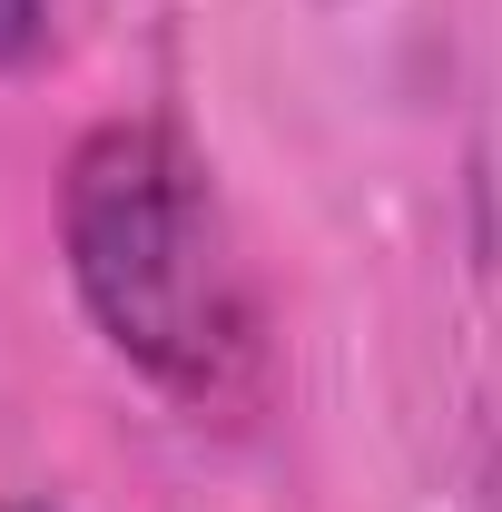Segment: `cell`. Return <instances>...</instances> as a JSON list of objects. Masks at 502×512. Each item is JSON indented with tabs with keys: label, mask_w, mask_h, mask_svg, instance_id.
Masks as SVG:
<instances>
[{
	"label": "cell",
	"mask_w": 502,
	"mask_h": 512,
	"mask_svg": "<svg viewBox=\"0 0 502 512\" xmlns=\"http://www.w3.org/2000/svg\"><path fill=\"white\" fill-rule=\"evenodd\" d=\"M50 50V0H0V69H30Z\"/></svg>",
	"instance_id": "2"
},
{
	"label": "cell",
	"mask_w": 502,
	"mask_h": 512,
	"mask_svg": "<svg viewBox=\"0 0 502 512\" xmlns=\"http://www.w3.org/2000/svg\"><path fill=\"white\" fill-rule=\"evenodd\" d=\"M10 512H50V503H10Z\"/></svg>",
	"instance_id": "3"
},
{
	"label": "cell",
	"mask_w": 502,
	"mask_h": 512,
	"mask_svg": "<svg viewBox=\"0 0 502 512\" xmlns=\"http://www.w3.org/2000/svg\"><path fill=\"white\" fill-rule=\"evenodd\" d=\"M60 256L79 316L168 404L247 414L266 394V316L237 266L227 207L168 119H99L60 168Z\"/></svg>",
	"instance_id": "1"
}]
</instances>
